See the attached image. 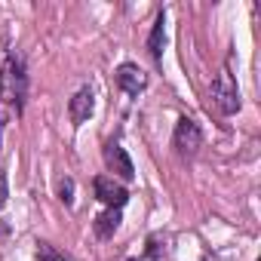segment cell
Segmentation results:
<instances>
[{
    "label": "cell",
    "instance_id": "obj_5",
    "mask_svg": "<svg viewBox=\"0 0 261 261\" xmlns=\"http://www.w3.org/2000/svg\"><path fill=\"white\" fill-rule=\"evenodd\" d=\"M105 163H108V169L111 172H117L123 181H129V178H133L136 175V169H133V160H129V154L120 148V145H105Z\"/></svg>",
    "mask_w": 261,
    "mask_h": 261
},
{
    "label": "cell",
    "instance_id": "obj_7",
    "mask_svg": "<svg viewBox=\"0 0 261 261\" xmlns=\"http://www.w3.org/2000/svg\"><path fill=\"white\" fill-rule=\"evenodd\" d=\"M92 108H95V95H92V89H89V86H83V89L71 98L68 114H71V120H74V123H86V120L92 117Z\"/></svg>",
    "mask_w": 261,
    "mask_h": 261
},
{
    "label": "cell",
    "instance_id": "obj_8",
    "mask_svg": "<svg viewBox=\"0 0 261 261\" xmlns=\"http://www.w3.org/2000/svg\"><path fill=\"white\" fill-rule=\"evenodd\" d=\"M117 227H120V209H108V212H101V215L95 218V233H98L101 240L114 237Z\"/></svg>",
    "mask_w": 261,
    "mask_h": 261
},
{
    "label": "cell",
    "instance_id": "obj_3",
    "mask_svg": "<svg viewBox=\"0 0 261 261\" xmlns=\"http://www.w3.org/2000/svg\"><path fill=\"white\" fill-rule=\"evenodd\" d=\"M200 142H203L200 126H197L191 117H181V120H178V126H175V148H178L181 154H197Z\"/></svg>",
    "mask_w": 261,
    "mask_h": 261
},
{
    "label": "cell",
    "instance_id": "obj_10",
    "mask_svg": "<svg viewBox=\"0 0 261 261\" xmlns=\"http://www.w3.org/2000/svg\"><path fill=\"white\" fill-rule=\"evenodd\" d=\"M37 261H71L65 252H59L56 246H49V243H40L37 246Z\"/></svg>",
    "mask_w": 261,
    "mask_h": 261
},
{
    "label": "cell",
    "instance_id": "obj_4",
    "mask_svg": "<svg viewBox=\"0 0 261 261\" xmlns=\"http://www.w3.org/2000/svg\"><path fill=\"white\" fill-rule=\"evenodd\" d=\"M117 86L126 92V95H139L145 86H148V74L139 68V65H120L117 74H114Z\"/></svg>",
    "mask_w": 261,
    "mask_h": 261
},
{
    "label": "cell",
    "instance_id": "obj_11",
    "mask_svg": "<svg viewBox=\"0 0 261 261\" xmlns=\"http://www.w3.org/2000/svg\"><path fill=\"white\" fill-rule=\"evenodd\" d=\"M59 197H62L65 206L74 203V181H71V178H62V185H59Z\"/></svg>",
    "mask_w": 261,
    "mask_h": 261
},
{
    "label": "cell",
    "instance_id": "obj_1",
    "mask_svg": "<svg viewBox=\"0 0 261 261\" xmlns=\"http://www.w3.org/2000/svg\"><path fill=\"white\" fill-rule=\"evenodd\" d=\"M0 98L16 101V111H22L25 101V65L19 56H10L4 65V89H0Z\"/></svg>",
    "mask_w": 261,
    "mask_h": 261
},
{
    "label": "cell",
    "instance_id": "obj_2",
    "mask_svg": "<svg viewBox=\"0 0 261 261\" xmlns=\"http://www.w3.org/2000/svg\"><path fill=\"white\" fill-rule=\"evenodd\" d=\"M212 101L221 114H237L240 111V89H237V80L230 77L227 68H221L215 83H212Z\"/></svg>",
    "mask_w": 261,
    "mask_h": 261
},
{
    "label": "cell",
    "instance_id": "obj_6",
    "mask_svg": "<svg viewBox=\"0 0 261 261\" xmlns=\"http://www.w3.org/2000/svg\"><path fill=\"white\" fill-rule=\"evenodd\" d=\"M95 197L101 200V203H108L111 209H120V206H126V200H129V194H126V188L123 185H117L114 178H95Z\"/></svg>",
    "mask_w": 261,
    "mask_h": 261
},
{
    "label": "cell",
    "instance_id": "obj_12",
    "mask_svg": "<svg viewBox=\"0 0 261 261\" xmlns=\"http://www.w3.org/2000/svg\"><path fill=\"white\" fill-rule=\"evenodd\" d=\"M7 203V172H0V206Z\"/></svg>",
    "mask_w": 261,
    "mask_h": 261
},
{
    "label": "cell",
    "instance_id": "obj_9",
    "mask_svg": "<svg viewBox=\"0 0 261 261\" xmlns=\"http://www.w3.org/2000/svg\"><path fill=\"white\" fill-rule=\"evenodd\" d=\"M163 25H166V19H163V16H157L154 31H151V40H148V49H151V56H154V59H160V56H163V40H166Z\"/></svg>",
    "mask_w": 261,
    "mask_h": 261
}]
</instances>
